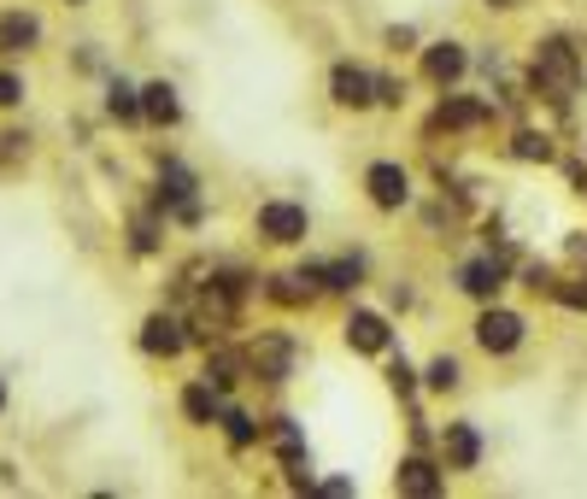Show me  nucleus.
<instances>
[{
  "label": "nucleus",
  "mask_w": 587,
  "mask_h": 499,
  "mask_svg": "<svg viewBox=\"0 0 587 499\" xmlns=\"http://www.w3.org/2000/svg\"><path fill=\"white\" fill-rule=\"evenodd\" d=\"M576 77H582L576 48H570V41H540L535 48V89L564 100V94H576Z\"/></svg>",
  "instance_id": "nucleus-1"
},
{
  "label": "nucleus",
  "mask_w": 587,
  "mask_h": 499,
  "mask_svg": "<svg viewBox=\"0 0 587 499\" xmlns=\"http://www.w3.org/2000/svg\"><path fill=\"white\" fill-rule=\"evenodd\" d=\"M253 223H259V235L277 241V247H294V241H306V206H294V200H265Z\"/></svg>",
  "instance_id": "nucleus-2"
},
{
  "label": "nucleus",
  "mask_w": 587,
  "mask_h": 499,
  "mask_svg": "<svg viewBox=\"0 0 587 499\" xmlns=\"http://www.w3.org/2000/svg\"><path fill=\"white\" fill-rule=\"evenodd\" d=\"M294 359H299V347L289 335H259V341H253V353H247L253 376H265V382H289Z\"/></svg>",
  "instance_id": "nucleus-3"
},
{
  "label": "nucleus",
  "mask_w": 587,
  "mask_h": 499,
  "mask_svg": "<svg viewBox=\"0 0 587 499\" xmlns=\"http://www.w3.org/2000/svg\"><path fill=\"white\" fill-rule=\"evenodd\" d=\"M365 189H370V200H377L382 212H394V206H406L411 200V177H406V165H370L365 170Z\"/></svg>",
  "instance_id": "nucleus-4"
},
{
  "label": "nucleus",
  "mask_w": 587,
  "mask_h": 499,
  "mask_svg": "<svg viewBox=\"0 0 587 499\" xmlns=\"http://www.w3.org/2000/svg\"><path fill=\"white\" fill-rule=\"evenodd\" d=\"M329 100L335 106H353V112H365L370 100H377V77L359 65H335V77H329Z\"/></svg>",
  "instance_id": "nucleus-5"
},
{
  "label": "nucleus",
  "mask_w": 587,
  "mask_h": 499,
  "mask_svg": "<svg viewBox=\"0 0 587 499\" xmlns=\"http://www.w3.org/2000/svg\"><path fill=\"white\" fill-rule=\"evenodd\" d=\"M476 341H482L488 353H511V347L523 341V318H518V311H499V306H488V311L476 318Z\"/></svg>",
  "instance_id": "nucleus-6"
},
{
  "label": "nucleus",
  "mask_w": 587,
  "mask_h": 499,
  "mask_svg": "<svg viewBox=\"0 0 587 499\" xmlns=\"http://www.w3.org/2000/svg\"><path fill=\"white\" fill-rule=\"evenodd\" d=\"M141 347H148L153 359H177V353L189 347V330H182L177 318H165V311H153V318L141 323Z\"/></svg>",
  "instance_id": "nucleus-7"
},
{
  "label": "nucleus",
  "mask_w": 587,
  "mask_h": 499,
  "mask_svg": "<svg viewBox=\"0 0 587 499\" xmlns=\"http://www.w3.org/2000/svg\"><path fill=\"white\" fill-rule=\"evenodd\" d=\"M464 65H470V53L458 48V41H435V48L423 53V77L435 82V89H452V82L464 77Z\"/></svg>",
  "instance_id": "nucleus-8"
},
{
  "label": "nucleus",
  "mask_w": 587,
  "mask_h": 499,
  "mask_svg": "<svg viewBox=\"0 0 587 499\" xmlns=\"http://www.w3.org/2000/svg\"><path fill=\"white\" fill-rule=\"evenodd\" d=\"M441 452H447L452 470H476L482 464V435L470 430V423H447V430H441Z\"/></svg>",
  "instance_id": "nucleus-9"
},
{
  "label": "nucleus",
  "mask_w": 587,
  "mask_h": 499,
  "mask_svg": "<svg viewBox=\"0 0 587 499\" xmlns=\"http://www.w3.org/2000/svg\"><path fill=\"white\" fill-rule=\"evenodd\" d=\"M458 289L476 294V299H494L499 289H506V265H499L494 253H488V259H470L464 270H458Z\"/></svg>",
  "instance_id": "nucleus-10"
},
{
  "label": "nucleus",
  "mask_w": 587,
  "mask_h": 499,
  "mask_svg": "<svg viewBox=\"0 0 587 499\" xmlns=\"http://www.w3.org/2000/svg\"><path fill=\"white\" fill-rule=\"evenodd\" d=\"M36 41H41V24L30 12H7V18H0V53H7V60L12 53H30Z\"/></svg>",
  "instance_id": "nucleus-11"
},
{
  "label": "nucleus",
  "mask_w": 587,
  "mask_h": 499,
  "mask_svg": "<svg viewBox=\"0 0 587 499\" xmlns=\"http://www.w3.org/2000/svg\"><path fill=\"white\" fill-rule=\"evenodd\" d=\"M441 482H447V476H441V470L429 464V459H406V464H399V476H394V488L429 499V494H441Z\"/></svg>",
  "instance_id": "nucleus-12"
},
{
  "label": "nucleus",
  "mask_w": 587,
  "mask_h": 499,
  "mask_svg": "<svg viewBox=\"0 0 587 499\" xmlns=\"http://www.w3.org/2000/svg\"><path fill=\"white\" fill-rule=\"evenodd\" d=\"M347 347L382 353V347H388V323H382L377 311H353V318H347Z\"/></svg>",
  "instance_id": "nucleus-13"
},
{
  "label": "nucleus",
  "mask_w": 587,
  "mask_h": 499,
  "mask_svg": "<svg viewBox=\"0 0 587 499\" xmlns=\"http://www.w3.org/2000/svg\"><path fill=\"white\" fill-rule=\"evenodd\" d=\"M177 89H170V82H148V89H141V118L148 124H177Z\"/></svg>",
  "instance_id": "nucleus-14"
},
{
  "label": "nucleus",
  "mask_w": 587,
  "mask_h": 499,
  "mask_svg": "<svg viewBox=\"0 0 587 499\" xmlns=\"http://www.w3.org/2000/svg\"><path fill=\"white\" fill-rule=\"evenodd\" d=\"M488 118V106L482 100H441V112H435V124H447V130H476V124Z\"/></svg>",
  "instance_id": "nucleus-15"
},
{
  "label": "nucleus",
  "mask_w": 587,
  "mask_h": 499,
  "mask_svg": "<svg viewBox=\"0 0 587 499\" xmlns=\"http://www.w3.org/2000/svg\"><path fill=\"white\" fill-rule=\"evenodd\" d=\"M182 411H189V423H212V418H218V388H212V382H194V388L189 394H182Z\"/></svg>",
  "instance_id": "nucleus-16"
},
{
  "label": "nucleus",
  "mask_w": 587,
  "mask_h": 499,
  "mask_svg": "<svg viewBox=\"0 0 587 499\" xmlns=\"http://www.w3.org/2000/svg\"><path fill=\"white\" fill-rule=\"evenodd\" d=\"M241 370H247V364H241L235 359V353H229V347H218V353H212V359H206V382H212V388H235V382H241Z\"/></svg>",
  "instance_id": "nucleus-17"
},
{
  "label": "nucleus",
  "mask_w": 587,
  "mask_h": 499,
  "mask_svg": "<svg viewBox=\"0 0 587 499\" xmlns=\"http://www.w3.org/2000/svg\"><path fill=\"white\" fill-rule=\"evenodd\" d=\"M159 200H177V206H189L194 200V177L182 165H165L159 170Z\"/></svg>",
  "instance_id": "nucleus-18"
},
{
  "label": "nucleus",
  "mask_w": 587,
  "mask_h": 499,
  "mask_svg": "<svg viewBox=\"0 0 587 499\" xmlns=\"http://www.w3.org/2000/svg\"><path fill=\"white\" fill-rule=\"evenodd\" d=\"M106 112L130 124V118H141V94L130 89V82H112V89H106Z\"/></svg>",
  "instance_id": "nucleus-19"
},
{
  "label": "nucleus",
  "mask_w": 587,
  "mask_h": 499,
  "mask_svg": "<svg viewBox=\"0 0 587 499\" xmlns=\"http://www.w3.org/2000/svg\"><path fill=\"white\" fill-rule=\"evenodd\" d=\"M359 277H365V265H359V259H335V265H323V289H359Z\"/></svg>",
  "instance_id": "nucleus-20"
},
{
  "label": "nucleus",
  "mask_w": 587,
  "mask_h": 499,
  "mask_svg": "<svg viewBox=\"0 0 587 499\" xmlns=\"http://www.w3.org/2000/svg\"><path fill=\"white\" fill-rule=\"evenodd\" d=\"M218 418H224V430H229V440H235V447H253V440H259V430H253L247 411H218Z\"/></svg>",
  "instance_id": "nucleus-21"
},
{
  "label": "nucleus",
  "mask_w": 587,
  "mask_h": 499,
  "mask_svg": "<svg viewBox=\"0 0 587 499\" xmlns=\"http://www.w3.org/2000/svg\"><path fill=\"white\" fill-rule=\"evenodd\" d=\"M518 159H540V165H547L552 159V141L535 136V130H518Z\"/></svg>",
  "instance_id": "nucleus-22"
},
{
  "label": "nucleus",
  "mask_w": 587,
  "mask_h": 499,
  "mask_svg": "<svg viewBox=\"0 0 587 499\" xmlns=\"http://www.w3.org/2000/svg\"><path fill=\"white\" fill-rule=\"evenodd\" d=\"M429 388H441V394L458 388V359H447V353H441V359L429 364Z\"/></svg>",
  "instance_id": "nucleus-23"
},
{
  "label": "nucleus",
  "mask_w": 587,
  "mask_h": 499,
  "mask_svg": "<svg viewBox=\"0 0 587 499\" xmlns=\"http://www.w3.org/2000/svg\"><path fill=\"white\" fill-rule=\"evenodd\" d=\"M18 153H30V136L7 130V136H0V159H18Z\"/></svg>",
  "instance_id": "nucleus-24"
},
{
  "label": "nucleus",
  "mask_w": 587,
  "mask_h": 499,
  "mask_svg": "<svg viewBox=\"0 0 587 499\" xmlns=\"http://www.w3.org/2000/svg\"><path fill=\"white\" fill-rule=\"evenodd\" d=\"M18 100H24V82L12 71H0V106H18Z\"/></svg>",
  "instance_id": "nucleus-25"
},
{
  "label": "nucleus",
  "mask_w": 587,
  "mask_h": 499,
  "mask_svg": "<svg viewBox=\"0 0 587 499\" xmlns=\"http://www.w3.org/2000/svg\"><path fill=\"white\" fill-rule=\"evenodd\" d=\"M153 247H159V230H153V223L141 218V223H136V253H153Z\"/></svg>",
  "instance_id": "nucleus-26"
},
{
  "label": "nucleus",
  "mask_w": 587,
  "mask_h": 499,
  "mask_svg": "<svg viewBox=\"0 0 587 499\" xmlns=\"http://www.w3.org/2000/svg\"><path fill=\"white\" fill-rule=\"evenodd\" d=\"M388 382H394V394H411V364H406V359H394Z\"/></svg>",
  "instance_id": "nucleus-27"
},
{
  "label": "nucleus",
  "mask_w": 587,
  "mask_h": 499,
  "mask_svg": "<svg viewBox=\"0 0 587 499\" xmlns=\"http://www.w3.org/2000/svg\"><path fill=\"white\" fill-rule=\"evenodd\" d=\"M399 94H406V89H399L394 77H377V100H388V106H399Z\"/></svg>",
  "instance_id": "nucleus-28"
},
{
  "label": "nucleus",
  "mask_w": 587,
  "mask_h": 499,
  "mask_svg": "<svg viewBox=\"0 0 587 499\" xmlns=\"http://www.w3.org/2000/svg\"><path fill=\"white\" fill-rule=\"evenodd\" d=\"M488 7H518V0H488Z\"/></svg>",
  "instance_id": "nucleus-29"
},
{
  "label": "nucleus",
  "mask_w": 587,
  "mask_h": 499,
  "mask_svg": "<svg viewBox=\"0 0 587 499\" xmlns=\"http://www.w3.org/2000/svg\"><path fill=\"white\" fill-rule=\"evenodd\" d=\"M0 411H7V388H0Z\"/></svg>",
  "instance_id": "nucleus-30"
}]
</instances>
